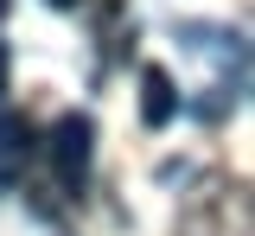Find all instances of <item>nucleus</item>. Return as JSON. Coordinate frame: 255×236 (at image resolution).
<instances>
[{
  "label": "nucleus",
  "mask_w": 255,
  "mask_h": 236,
  "mask_svg": "<svg viewBox=\"0 0 255 236\" xmlns=\"http://www.w3.org/2000/svg\"><path fill=\"white\" fill-rule=\"evenodd\" d=\"M45 153H51V172H58V192H64V198H83V185H90V160H96V121H90V115H77V109L58 115Z\"/></svg>",
  "instance_id": "f257e3e1"
},
{
  "label": "nucleus",
  "mask_w": 255,
  "mask_h": 236,
  "mask_svg": "<svg viewBox=\"0 0 255 236\" xmlns=\"http://www.w3.org/2000/svg\"><path fill=\"white\" fill-rule=\"evenodd\" d=\"M32 140H38V134H32V121H26V115H0V192H6V185L26 172Z\"/></svg>",
  "instance_id": "f03ea898"
},
{
  "label": "nucleus",
  "mask_w": 255,
  "mask_h": 236,
  "mask_svg": "<svg viewBox=\"0 0 255 236\" xmlns=\"http://www.w3.org/2000/svg\"><path fill=\"white\" fill-rule=\"evenodd\" d=\"M172 115H179V96H172V77H166L159 64H147V70H140V121H147V128H166Z\"/></svg>",
  "instance_id": "7ed1b4c3"
},
{
  "label": "nucleus",
  "mask_w": 255,
  "mask_h": 236,
  "mask_svg": "<svg viewBox=\"0 0 255 236\" xmlns=\"http://www.w3.org/2000/svg\"><path fill=\"white\" fill-rule=\"evenodd\" d=\"M0 96H6V45H0Z\"/></svg>",
  "instance_id": "20e7f679"
},
{
  "label": "nucleus",
  "mask_w": 255,
  "mask_h": 236,
  "mask_svg": "<svg viewBox=\"0 0 255 236\" xmlns=\"http://www.w3.org/2000/svg\"><path fill=\"white\" fill-rule=\"evenodd\" d=\"M51 6H58V13H70V6H83V0H51Z\"/></svg>",
  "instance_id": "39448f33"
},
{
  "label": "nucleus",
  "mask_w": 255,
  "mask_h": 236,
  "mask_svg": "<svg viewBox=\"0 0 255 236\" xmlns=\"http://www.w3.org/2000/svg\"><path fill=\"white\" fill-rule=\"evenodd\" d=\"M6 6H13V0H0V19H6Z\"/></svg>",
  "instance_id": "423d86ee"
}]
</instances>
